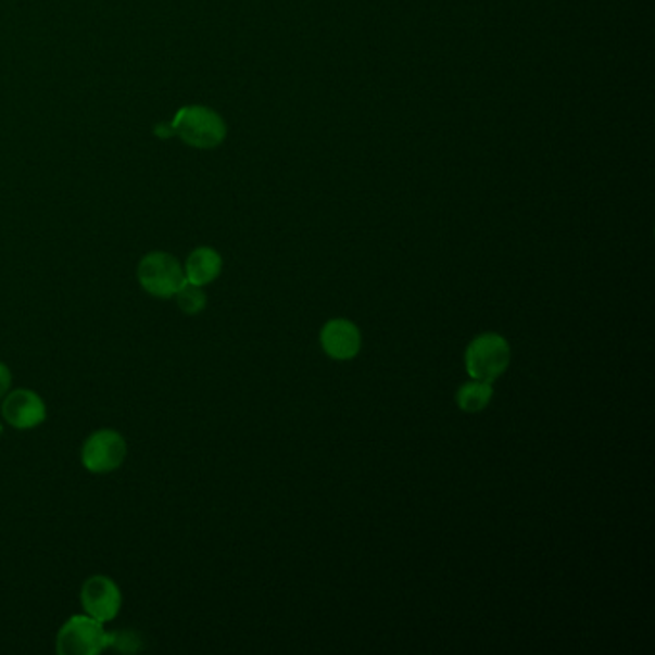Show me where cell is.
Wrapping results in <instances>:
<instances>
[{
    "instance_id": "cell-1",
    "label": "cell",
    "mask_w": 655,
    "mask_h": 655,
    "mask_svg": "<svg viewBox=\"0 0 655 655\" xmlns=\"http://www.w3.org/2000/svg\"><path fill=\"white\" fill-rule=\"evenodd\" d=\"M512 360L507 340L497 332H482L475 337L465 352V369L475 381H496Z\"/></svg>"
},
{
    "instance_id": "cell-2",
    "label": "cell",
    "mask_w": 655,
    "mask_h": 655,
    "mask_svg": "<svg viewBox=\"0 0 655 655\" xmlns=\"http://www.w3.org/2000/svg\"><path fill=\"white\" fill-rule=\"evenodd\" d=\"M137 279L144 291L159 299L175 297V292L187 282L185 269L177 257L166 252H150L142 257L137 267Z\"/></svg>"
},
{
    "instance_id": "cell-3",
    "label": "cell",
    "mask_w": 655,
    "mask_h": 655,
    "mask_svg": "<svg viewBox=\"0 0 655 655\" xmlns=\"http://www.w3.org/2000/svg\"><path fill=\"white\" fill-rule=\"evenodd\" d=\"M110 634L102 622L91 615H74L64 622L56 637V652L60 655H97L110 646Z\"/></svg>"
},
{
    "instance_id": "cell-4",
    "label": "cell",
    "mask_w": 655,
    "mask_h": 655,
    "mask_svg": "<svg viewBox=\"0 0 655 655\" xmlns=\"http://www.w3.org/2000/svg\"><path fill=\"white\" fill-rule=\"evenodd\" d=\"M174 134L179 135L182 141L189 142L192 147L199 149H212L224 141L225 129L224 119L217 116L214 110L202 109V106H189V109L179 110L172 124Z\"/></svg>"
},
{
    "instance_id": "cell-5",
    "label": "cell",
    "mask_w": 655,
    "mask_h": 655,
    "mask_svg": "<svg viewBox=\"0 0 655 655\" xmlns=\"http://www.w3.org/2000/svg\"><path fill=\"white\" fill-rule=\"evenodd\" d=\"M127 457V442L112 429H100L85 440L81 462L91 474H112L122 467Z\"/></svg>"
},
{
    "instance_id": "cell-6",
    "label": "cell",
    "mask_w": 655,
    "mask_h": 655,
    "mask_svg": "<svg viewBox=\"0 0 655 655\" xmlns=\"http://www.w3.org/2000/svg\"><path fill=\"white\" fill-rule=\"evenodd\" d=\"M79 596L85 614L91 615L92 619L100 622L116 619L122 609V592L117 589L116 582L104 575L89 577L84 582Z\"/></svg>"
},
{
    "instance_id": "cell-7",
    "label": "cell",
    "mask_w": 655,
    "mask_h": 655,
    "mask_svg": "<svg viewBox=\"0 0 655 655\" xmlns=\"http://www.w3.org/2000/svg\"><path fill=\"white\" fill-rule=\"evenodd\" d=\"M2 417L17 431H27L47 419V406L34 390H12L2 402Z\"/></svg>"
},
{
    "instance_id": "cell-8",
    "label": "cell",
    "mask_w": 655,
    "mask_h": 655,
    "mask_svg": "<svg viewBox=\"0 0 655 655\" xmlns=\"http://www.w3.org/2000/svg\"><path fill=\"white\" fill-rule=\"evenodd\" d=\"M327 356L335 360H352L362 350V332L349 319H331L319 335Z\"/></svg>"
},
{
    "instance_id": "cell-9",
    "label": "cell",
    "mask_w": 655,
    "mask_h": 655,
    "mask_svg": "<svg viewBox=\"0 0 655 655\" xmlns=\"http://www.w3.org/2000/svg\"><path fill=\"white\" fill-rule=\"evenodd\" d=\"M222 266H224L222 256L217 254L216 250L202 247L187 257L185 277H187V282L204 287L207 282L216 281L222 274Z\"/></svg>"
},
{
    "instance_id": "cell-10",
    "label": "cell",
    "mask_w": 655,
    "mask_h": 655,
    "mask_svg": "<svg viewBox=\"0 0 655 655\" xmlns=\"http://www.w3.org/2000/svg\"><path fill=\"white\" fill-rule=\"evenodd\" d=\"M492 385L490 382L471 381L465 382L462 389L457 390V406L465 414H479L484 407L489 406L492 400Z\"/></svg>"
},
{
    "instance_id": "cell-11",
    "label": "cell",
    "mask_w": 655,
    "mask_h": 655,
    "mask_svg": "<svg viewBox=\"0 0 655 655\" xmlns=\"http://www.w3.org/2000/svg\"><path fill=\"white\" fill-rule=\"evenodd\" d=\"M175 297H177V306L187 316H197L206 307V292L202 291V287L199 285L185 282L181 289L175 292Z\"/></svg>"
},
{
    "instance_id": "cell-12",
    "label": "cell",
    "mask_w": 655,
    "mask_h": 655,
    "mask_svg": "<svg viewBox=\"0 0 655 655\" xmlns=\"http://www.w3.org/2000/svg\"><path fill=\"white\" fill-rule=\"evenodd\" d=\"M10 385H12V375H10V369L7 367V365L0 362V399L9 394Z\"/></svg>"
}]
</instances>
